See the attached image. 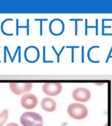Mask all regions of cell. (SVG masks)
<instances>
[{
	"label": "cell",
	"mask_w": 112,
	"mask_h": 126,
	"mask_svg": "<svg viewBox=\"0 0 112 126\" xmlns=\"http://www.w3.org/2000/svg\"><path fill=\"white\" fill-rule=\"evenodd\" d=\"M22 126H43L42 116L36 112H26L22 114L20 118Z\"/></svg>",
	"instance_id": "obj_1"
},
{
	"label": "cell",
	"mask_w": 112,
	"mask_h": 126,
	"mask_svg": "<svg viewBox=\"0 0 112 126\" xmlns=\"http://www.w3.org/2000/svg\"><path fill=\"white\" fill-rule=\"evenodd\" d=\"M69 116L75 120H82L88 115V109L84 104L80 103H73L68 107Z\"/></svg>",
	"instance_id": "obj_2"
},
{
	"label": "cell",
	"mask_w": 112,
	"mask_h": 126,
	"mask_svg": "<svg viewBox=\"0 0 112 126\" xmlns=\"http://www.w3.org/2000/svg\"><path fill=\"white\" fill-rule=\"evenodd\" d=\"M32 86L33 84L29 82H14L9 83V87L12 92L17 95L29 91L32 89Z\"/></svg>",
	"instance_id": "obj_3"
},
{
	"label": "cell",
	"mask_w": 112,
	"mask_h": 126,
	"mask_svg": "<svg viewBox=\"0 0 112 126\" xmlns=\"http://www.w3.org/2000/svg\"><path fill=\"white\" fill-rule=\"evenodd\" d=\"M62 90V86L60 83H45L43 85V91L49 96H56Z\"/></svg>",
	"instance_id": "obj_4"
},
{
	"label": "cell",
	"mask_w": 112,
	"mask_h": 126,
	"mask_svg": "<svg viewBox=\"0 0 112 126\" xmlns=\"http://www.w3.org/2000/svg\"><path fill=\"white\" fill-rule=\"evenodd\" d=\"M20 103L24 108L27 110H31L37 106L38 99L37 96L33 94L27 93L22 96L20 100Z\"/></svg>",
	"instance_id": "obj_5"
},
{
	"label": "cell",
	"mask_w": 112,
	"mask_h": 126,
	"mask_svg": "<svg viewBox=\"0 0 112 126\" xmlns=\"http://www.w3.org/2000/svg\"><path fill=\"white\" fill-rule=\"evenodd\" d=\"M72 96L75 100L79 102H87L91 97V93L88 89L84 87H79L73 91Z\"/></svg>",
	"instance_id": "obj_6"
},
{
	"label": "cell",
	"mask_w": 112,
	"mask_h": 126,
	"mask_svg": "<svg viewBox=\"0 0 112 126\" xmlns=\"http://www.w3.org/2000/svg\"><path fill=\"white\" fill-rule=\"evenodd\" d=\"M41 108L47 112H51L55 111L56 108V103L53 98L46 97L41 100Z\"/></svg>",
	"instance_id": "obj_7"
},
{
	"label": "cell",
	"mask_w": 112,
	"mask_h": 126,
	"mask_svg": "<svg viewBox=\"0 0 112 126\" xmlns=\"http://www.w3.org/2000/svg\"><path fill=\"white\" fill-rule=\"evenodd\" d=\"M9 117V111L7 109H5L0 114V126H3L4 124L7 122Z\"/></svg>",
	"instance_id": "obj_8"
},
{
	"label": "cell",
	"mask_w": 112,
	"mask_h": 126,
	"mask_svg": "<svg viewBox=\"0 0 112 126\" xmlns=\"http://www.w3.org/2000/svg\"><path fill=\"white\" fill-rule=\"evenodd\" d=\"M6 126H19V125L16 123H10V124H8Z\"/></svg>",
	"instance_id": "obj_9"
},
{
	"label": "cell",
	"mask_w": 112,
	"mask_h": 126,
	"mask_svg": "<svg viewBox=\"0 0 112 126\" xmlns=\"http://www.w3.org/2000/svg\"><path fill=\"white\" fill-rule=\"evenodd\" d=\"M108 126V123H107V124H105V126Z\"/></svg>",
	"instance_id": "obj_10"
}]
</instances>
